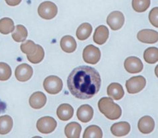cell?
Instances as JSON below:
<instances>
[{
	"instance_id": "30",
	"label": "cell",
	"mask_w": 158,
	"mask_h": 138,
	"mask_svg": "<svg viewBox=\"0 0 158 138\" xmlns=\"http://www.w3.org/2000/svg\"><path fill=\"white\" fill-rule=\"evenodd\" d=\"M11 69L8 64L0 62V81H7L11 76Z\"/></svg>"
},
{
	"instance_id": "29",
	"label": "cell",
	"mask_w": 158,
	"mask_h": 138,
	"mask_svg": "<svg viewBox=\"0 0 158 138\" xmlns=\"http://www.w3.org/2000/svg\"><path fill=\"white\" fill-rule=\"evenodd\" d=\"M37 44L35 43L31 40H27L21 45V51L25 53L26 55H31L37 50Z\"/></svg>"
},
{
	"instance_id": "32",
	"label": "cell",
	"mask_w": 158,
	"mask_h": 138,
	"mask_svg": "<svg viewBox=\"0 0 158 138\" xmlns=\"http://www.w3.org/2000/svg\"><path fill=\"white\" fill-rule=\"evenodd\" d=\"M6 3L10 6H18L22 0H5Z\"/></svg>"
},
{
	"instance_id": "15",
	"label": "cell",
	"mask_w": 158,
	"mask_h": 138,
	"mask_svg": "<svg viewBox=\"0 0 158 138\" xmlns=\"http://www.w3.org/2000/svg\"><path fill=\"white\" fill-rule=\"evenodd\" d=\"M130 123L126 122H120L114 123L111 127V132L116 137H122L128 135L130 131Z\"/></svg>"
},
{
	"instance_id": "26",
	"label": "cell",
	"mask_w": 158,
	"mask_h": 138,
	"mask_svg": "<svg viewBox=\"0 0 158 138\" xmlns=\"http://www.w3.org/2000/svg\"><path fill=\"white\" fill-rule=\"evenodd\" d=\"M102 131L98 126H90L88 127L83 134L84 138H102Z\"/></svg>"
},
{
	"instance_id": "20",
	"label": "cell",
	"mask_w": 158,
	"mask_h": 138,
	"mask_svg": "<svg viewBox=\"0 0 158 138\" xmlns=\"http://www.w3.org/2000/svg\"><path fill=\"white\" fill-rule=\"evenodd\" d=\"M82 127L77 122L68 123L64 128L65 136L68 138H79L81 136Z\"/></svg>"
},
{
	"instance_id": "10",
	"label": "cell",
	"mask_w": 158,
	"mask_h": 138,
	"mask_svg": "<svg viewBox=\"0 0 158 138\" xmlns=\"http://www.w3.org/2000/svg\"><path fill=\"white\" fill-rule=\"evenodd\" d=\"M124 68L130 73H138L142 72L143 65L141 60L138 57L131 56L125 60Z\"/></svg>"
},
{
	"instance_id": "5",
	"label": "cell",
	"mask_w": 158,
	"mask_h": 138,
	"mask_svg": "<svg viewBox=\"0 0 158 138\" xmlns=\"http://www.w3.org/2000/svg\"><path fill=\"white\" fill-rule=\"evenodd\" d=\"M146 85V80L142 75H138L127 80L126 83V90L129 93L135 94L143 90Z\"/></svg>"
},
{
	"instance_id": "1",
	"label": "cell",
	"mask_w": 158,
	"mask_h": 138,
	"mask_svg": "<svg viewBox=\"0 0 158 138\" xmlns=\"http://www.w3.org/2000/svg\"><path fill=\"white\" fill-rule=\"evenodd\" d=\"M67 86L71 94L78 99H90L98 93L101 78L97 70L82 65L74 69L69 75Z\"/></svg>"
},
{
	"instance_id": "11",
	"label": "cell",
	"mask_w": 158,
	"mask_h": 138,
	"mask_svg": "<svg viewBox=\"0 0 158 138\" xmlns=\"http://www.w3.org/2000/svg\"><path fill=\"white\" fill-rule=\"evenodd\" d=\"M138 39L144 43L152 44L158 41V32L153 29H142L137 35Z\"/></svg>"
},
{
	"instance_id": "17",
	"label": "cell",
	"mask_w": 158,
	"mask_h": 138,
	"mask_svg": "<svg viewBox=\"0 0 158 138\" xmlns=\"http://www.w3.org/2000/svg\"><path fill=\"white\" fill-rule=\"evenodd\" d=\"M109 37V30L105 25H100L96 29L94 35V42L98 45H102L106 43Z\"/></svg>"
},
{
	"instance_id": "28",
	"label": "cell",
	"mask_w": 158,
	"mask_h": 138,
	"mask_svg": "<svg viewBox=\"0 0 158 138\" xmlns=\"http://www.w3.org/2000/svg\"><path fill=\"white\" fill-rule=\"evenodd\" d=\"M150 0H132V7L136 12H144L150 6Z\"/></svg>"
},
{
	"instance_id": "3",
	"label": "cell",
	"mask_w": 158,
	"mask_h": 138,
	"mask_svg": "<svg viewBox=\"0 0 158 138\" xmlns=\"http://www.w3.org/2000/svg\"><path fill=\"white\" fill-rule=\"evenodd\" d=\"M63 86V81L56 75H50L45 79L43 82V87L45 90L52 95L60 93Z\"/></svg>"
},
{
	"instance_id": "2",
	"label": "cell",
	"mask_w": 158,
	"mask_h": 138,
	"mask_svg": "<svg viewBox=\"0 0 158 138\" xmlns=\"http://www.w3.org/2000/svg\"><path fill=\"white\" fill-rule=\"evenodd\" d=\"M100 112L108 119L115 120L119 119L122 115V109L119 105L114 103L111 97H102L98 103Z\"/></svg>"
},
{
	"instance_id": "31",
	"label": "cell",
	"mask_w": 158,
	"mask_h": 138,
	"mask_svg": "<svg viewBox=\"0 0 158 138\" xmlns=\"http://www.w3.org/2000/svg\"><path fill=\"white\" fill-rule=\"evenodd\" d=\"M158 7L153 8L149 14V20L150 23L156 28H158Z\"/></svg>"
},
{
	"instance_id": "13",
	"label": "cell",
	"mask_w": 158,
	"mask_h": 138,
	"mask_svg": "<svg viewBox=\"0 0 158 138\" xmlns=\"http://www.w3.org/2000/svg\"><path fill=\"white\" fill-rule=\"evenodd\" d=\"M93 108L88 104L82 105L77 109V116L78 119L82 123L89 122L93 119Z\"/></svg>"
},
{
	"instance_id": "9",
	"label": "cell",
	"mask_w": 158,
	"mask_h": 138,
	"mask_svg": "<svg viewBox=\"0 0 158 138\" xmlns=\"http://www.w3.org/2000/svg\"><path fill=\"white\" fill-rule=\"evenodd\" d=\"M33 70L31 66L27 64H22L16 68L15 75L16 79L19 82H25L31 78Z\"/></svg>"
},
{
	"instance_id": "16",
	"label": "cell",
	"mask_w": 158,
	"mask_h": 138,
	"mask_svg": "<svg viewBox=\"0 0 158 138\" xmlns=\"http://www.w3.org/2000/svg\"><path fill=\"white\" fill-rule=\"evenodd\" d=\"M107 93L110 97L114 100H120L124 96V91L121 84L112 83L107 88Z\"/></svg>"
},
{
	"instance_id": "21",
	"label": "cell",
	"mask_w": 158,
	"mask_h": 138,
	"mask_svg": "<svg viewBox=\"0 0 158 138\" xmlns=\"http://www.w3.org/2000/svg\"><path fill=\"white\" fill-rule=\"evenodd\" d=\"M14 125L13 119L8 115L0 117V135H6L10 133Z\"/></svg>"
},
{
	"instance_id": "14",
	"label": "cell",
	"mask_w": 158,
	"mask_h": 138,
	"mask_svg": "<svg viewBox=\"0 0 158 138\" xmlns=\"http://www.w3.org/2000/svg\"><path fill=\"white\" fill-rule=\"evenodd\" d=\"M29 102L32 108L35 109H41L46 104L47 97L43 92L36 91L31 96Z\"/></svg>"
},
{
	"instance_id": "19",
	"label": "cell",
	"mask_w": 158,
	"mask_h": 138,
	"mask_svg": "<svg viewBox=\"0 0 158 138\" xmlns=\"http://www.w3.org/2000/svg\"><path fill=\"white\" fill-rule=\"evenodd\" d=\"M60 46L63 51L66 53H73L77 49V42L71 35H65L60 39Z\"/></svg>"
},
{
	"instance_id": "18",
	"label": "cell",
	"mask_w": 158,
	"mask_h": 138,
	"mask_svg": "<svg viewBox=\"0 0 158 138\" xmlns=\"http://www.w3.org/2000/svg\"><path fill=\"white\" fill-rule=\"evenodd\" d=\"M74 114V109L68 104H63L59 105L56 110V115L59 119L62 121H68L73 118Z\"/></svg>"
},
{
	"instance_id": "23",
	"label": "cell",
	"mask_w": 158,
	"mask_h": 138,
	"mask_svg": "<svg viewBox=\"0 0 158 138\" xmlns=\"http://www.w3.org/2000/svg\"><path fill=\"white\" fill-rule=\"evenodd\" d=\"M15 29L14 22L9 17H4L0 20V33L7 35L12 33Z\"/></svg>"
},
{
	"instance_id": "24",
	"label": "cell",
	"mask_w": 158,
	"mask_h": 138,
	"mask_svg": "<svg viewBox=\"0 0 158 138\" xmlns=\"http://www.w3.org/2000/svg\"><path fill=\"white\" fill-rule=\"evenodd\" d=\"M28 32L25 26L17 25L14 32L12 33V38L16 42H23L27 38Z\"/></svg>"
},
{
	"instance_id": "7",
	"label": "cell",
	"mask_w": 158,
	"mask_h": 138,
	"mask_svg": "<svg viewBox=\"0 0 158 138\" xmlns=\"http://www.w3.org/2000/svg\"><path fill=\"white\" fill-rule=\"evenodd\" d=\"M57 126L56 120L49 116H45L39 119L37 122V128L43 134H49L54 131Z\"/></svg>"
},
{
	"instance_id": "6",
	"label": "cell",
	"mask_w": 158,
	"mask_h": 138,
	"mask_svg": "<svg viewBox=\"0 0 158 138\" xmlns=\"http://www.w3.org/2000/svg\"><path fill=\"white\" fill-rule=\"evenodd\" d=\"M100 57L101 52L99 48L93 45L87 46L83 50V60L89 64H96L100 60Z\"/></svg>"
},
{
	"instance_id": "8",
	"label": "cell",
	"mask_w": 158,
	"mask_h": 138,
	"mask_svg": "<svg viewBox=\"0 0 158 138\" xmlns=\"http://www.w3.org/2000/svg\"><path fill=\"white\" fill-rule=\"evenodd\" d=\"M125 18L124 14L120 11H115L110 13L107 17L106 22L112 30H118L124 24Z\"/></svg>"
},
{
	"instance_id": "22",
	"label": "cell",
	"mask_w": 158,
	"mask_h": 138,
	"mask_svg": "<svg viewBox=\"0 0 158 138\" xmlns=\"http://www.w3.org/2000/svg\"><path fill=\"white\" fill-rule=\"evenodd\" d=\"M92 32H93L92 25L89 23H83L78 28L76 35L79 40L84 41L90 36Z\"/></svg>"
},
{
	"instance_id": "12",
	"label": "cell",
	"mask_w": 158,
	"mask_h": 138,
	"mask_svg": "<svg viewBox=\"0 0 158 138\" xmlns=\"http://www.w3.org/2000/svg\"><path fill=\"white\" fill-rule=\"evenodd\" d=\"M138 127L140 132L143 134H149L154 130L155 122L152 117L146 115V116L140 118L138 122Z\"/></svg>"
},
{
	"instance_id": "25",
	"label": "cell",
	"mask_w": 158,
	"mask_h": 138,
	"mask_svg": "<svg viewBox=\"0 0 158 138\" xmlns=\"http://www.w3.org/2000/svg\"><path fill=\"white\" fill-rule=\"evenodd\" d=\"M143 58L148 64H156L158 61V49L155 47L146 49L143 53Z\"/></svg>"
},
{
	"instance_id": "4",
	"label": "cell",
	"mask_w": 158,
	"mask_h": 138,
	"mask_svg": "<svg viewBox=\"0 0 158 138\" xmlns=\"http://www.w3.org/2000/svg\"><path fill=\"white\" fill-rule=\"evenodd\" d=\"M58 13V8L56 4L49 1L44 2L38 7V14L41 18L45 20H52Z\"/></svg>"
},
{
	"instance_id": "27",
	"label": "cell",
	"mask_w": 158,
	"mask_h": 138,
	"mask_svg": "<svg viewBox=\"0 0 158 138\" xmlns=\"http://www.w3.org/2000/svg\"><path fill=\"white\" fill-rule=\"evenodd\" d=\"M45 57V51H44L43 48L37 44V50L35 51L34 53L31 55H27V57L28 60L31 62V63L37 64H39L40 62L43 61Z\"/></svg>"
}]
</instances>
